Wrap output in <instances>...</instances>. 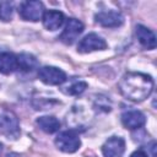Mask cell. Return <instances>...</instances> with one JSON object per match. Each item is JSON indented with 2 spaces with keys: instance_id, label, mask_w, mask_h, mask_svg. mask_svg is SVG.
Instances as JSON below:
<instances>
[{
  "instance_id": "19",
  "label": "cell",
  "mask_w": 157,
  "mask_h": 157,
  "mask_svg": "<svg viewBox=\"0 0 157 157\" xmlns=\"http://www.w3.org/2000/svg\"><path fill=\"white\" fill-rule=\"evenodd\" d=\"M155 148H156V142H155V141H152V142H151V145H150V150H151V155H152V157H156Z\"/></svg>"
},
{
  "instance_id": "1",
  "label": "cell",
  "mask_w": 157,
  "mask_h": 157,
  "mask_svg": "<svg viewBox=\"0 0 157 157\" xmlns=\"http://www.w3.org/2000/svg\"><path fill=\"white\" fill-rule=\"evenodd\" d=\"M118 86L125 98L134 102H141L151 94L153 90V80L146 74L128 72L121 77Z\"/></svg>"
},
{
  "instance_id": "2",
  "label": "cell",
  "mask_w": 157,
  "mask_h": 157,
  "mask_svg": "<svg viewBox=\"0 0 157 157\" xmlns=\"http://www.w3.org/2000/svg\"><path fill=\"white\" fill-rule=\"evenodd\" d=\"M18 13L22 20L33 21V22L39 21L44 13L43 2L37 1V0L23 1V2H21L20 7H18Z\"/></svg>"
},
{
  "instance_id": "3",
  "label": "cell",
  "mask_w": 157,
  "mask_h": 157,
  "mask_svg": "<svg viewBox=\"0 0 157 157\" xmlns=\"http://www.w3.org/2000/svg\"><path fill=\"white\" fill-rule=\"evenodd\" d=\"M55 145L60 151L66 152V153H72L80 148L81 141H80V137L77 136V134L75 131L67 130V131L60 132L56 136Z\"/></svg>"
},
{
  "instance_id": "12",
  "label": "cell",
  "mask_w": 157,
  "mask_h": 157,
  "mask_svg": "<svg viewBox=\"0 0 157 157\" xmlns=\"http://www.w3.org/2000/svg\"><path fill=\"white\" fill-rule=\"evenodd\" d=\"M135 33H136L137 40L140 42V44L142 47H145L147 49L156 48V36L151 29H148L147 27H145L142 25H137Z\"/></svg>"
},
{
  "instance_id": "10",
  "label": "cell",
  "mask_w": 157,
  "mask_h": 157,
  "mask_svg": "<svg viewBox=\"0 0 157 157\" xmlns=\"http://www.w3.org/2000/svg\"><path fill=\"white\" fill-rule=\"evenodd\" d=\"M121 123L125 128L135 130V129H140L141 126L145 125L146 118L139 110H128L121 114Z\"/></svg>"
},
{
  "instance_id": "18",
  "label": "cell",
  "mask_w": 157,
  "mask_h": 157,
  "mask_svg": "<svg viewBox=\"0 0 157 157\" xmlns=\"http://www.w3.org/2000/svg\"><path fill=\"white\" fill-rule=\"evenodd\" d=\"M130 157H147V155H146L144 151L137 150V151H135L134 153H131V156H130Z\"/></svg>"
},
{
  "instance_id": "13",
  "label": "cell",
  "mask_w": 157,
  "mask_h": 157,
  "mask_svg": "<svg viewBox=\"0 0 157 157\" xmlns=\"http://www.w3.org/2000/svg\"><path fill=\"white\" fill-rule=\"evenodd\" d=\"M18 70V65H17V55L9 53V52H4L0 53V72L9 75L12 74L13 71Z\"/></svg>"
},
{
  "instance_id": "17",
  "label": "cell",
  "mask_w": 157,
  "mask_h": 157,
  "mask_svg": "<svg viewBox=\"0 0 157 157\" xmlns=\"http://www.w3.org/2000/svg\"><path fill=\"white\" fill-rule=\"evenodd\" d=\"M86 87H87V83H86V82H83V81H76V82H74L72 85L67 86V87H66L67 90H64V91H65L67 94L78 96V94H81V93L86 90Z\"/></svg>"
},
{
  "instance_id": "4",
  "label": "cell",
  "mask_w": 157,
  "mask_h": 157,
  "mask_svg": "<svg viewBox=\"0 0 157 157\" xmlns=\"http://www.w3.org/2000/svg\"><path fill=\"white\" fill-rule=\"evenodd\" d=\"M38 77L42 82L52 86L61 85L66 81V74L55 66H43L38 70Z\"/></svg>"
},
{
  "instance_id": "5",
  "label": "cell",
  "mask_w": 157,
  "mask_h": 157,
  "mask_svg": "<svg viewBox=\"0 0 157 157\" xmlns=\"http://www.w3.org/2000/svg\"><path fill=\"white\" fill-rule=\"evenodd\" d=\"M0 134L7 136L9 139L17 137L20 134V128H18V120L17 118L10 113H2L0 114Z\"/></svg>"
},
{
  "instance_id": "14",
  "label": "cell",
  "mask_w": 157,
  "mask_h": 157,
  "mask_svg": "<svg viewBox=\"0 0 157 157\" xmlns=\"http://www.w3.org/2000/svg\"><path fill=\"white\" fill-rule=\"evenodd\" d=\"M36 123L40 128V130H43L47 134H53V132L58 131L60 128V121L55 117H52V115L39 117Z\"/></svg>"
},
{
  "instance_id": "8",
  "label": "cell",
  "mask_w": 157,
  "mask_h": 157,
  "mask_svg": "<svg viewBox=\"0 0 157 157\" xmlns=\"http://www.w3.org/2000/svg\"><path fill=\"white\" fill-rule=\"evenodd\" d=\"M125 151V141L123 137L112 136L102 146L104 157H121Z\"/></svg>"
},
{
  "instance_id": "6",
  "label": "cell",
  "mask_w": 157,
  "mask_h": 157,
  "mask_svg": "<svg viewBox=\"0 0 157 157\" xmlns=\"http://www.w3.org/2000/svg\"><path fill=\"white\" fill-rule=\"evenodd\" d=\"M82 31H83V25L80 20L69 18L59 39L65 44H72L77 39V37L82 33Z\"/></svg>"
},
{
  "instance_id": "20",
  "label": "cell",
  "mask_w": 157,
  "mask_h": 157,
  "mask_svg": "<svg viewBox=\"0 0 157 157\" xmlns=\"http://www.w3.org/2000/svg\"><path fill=\"white\" fill-rule=\"evenodd\" d=\"M1 151H2V144H0V153H1Z\"/></svg>"
},
{
  "instance_id": "15",
  "label": "cell",
  "mask_w": 157,
  "mask_h": 157,
  "mask_svg": "<svg viewBox=\"0 0 157 157\" xmlns=\"http://www.w3.org/2000/svg\"><path fill=\"white\" fill-rule=\"evenodd\" d=\"M17 65H18V70L28 72L37 67L38 61L34 55L28 53H21V54H17Z\"/></svg>"
},
{
  "instance_id": "16",
  "label": "cell",
  "mask_w": 157,
  "mask_h": 157,
  "mask_svg": "<svg viewBox=\"0 0 157 157\" xmlns=\"http://www.w3.org/2000/svg\"><path fill=\"white\" fill-rule=\"evenodd\" d=\"M12 13H13V6L12 2L10 1H2L0 2V20L1 21H10L12 18Z\"/></svg>"
},
{
  "instance_id": "9",
  "label": "cell",
  "mask_w": 157,
  "mask_h": 157,
  "mask_svg": "<svg viewBox=\"0 0 157 157\" xmlns=\"http://www.w3.org/2000/svg\"><path fill=\"white\" fill-rule=\"evenodd\" d=\"M94 20L98 25L103 27H109V28H115L123 25L124 22V16L118 12V11H102L96 13Z\"/></svg>"
},
{
  "instance_id": "11",
  "label": "cell",
  "mask_w": 157,
  "mask_h": 157,
  "mask_svg": "<svg viewBox=\"0 0 157 157\" xmlns=\"http://www.w3.org/2000/svg\"><path fill=\"white\" fill-rule=\"evenodd\" d=\"M43 25L49 31H55L64 23V13L58 10H48L43 13Z\"/></svg>"
},
{
  "instance_id": "7",
  "label": "cell",
  "mask_w": 157,
  "mask_h": 157,
  "mask_svg": "<svg viewBox=\"0 0 157 157\" xmlns=\"http://www.w3.org/2000/svg\"><path fill=\"white\" fill-rule=\"evenodd\" d=\"M105 48H107L105 40L96 33H90V34L85 36L77 45V50L80 53H90V52H93V50H103Z\"/></svg>"
}]
</instances>
